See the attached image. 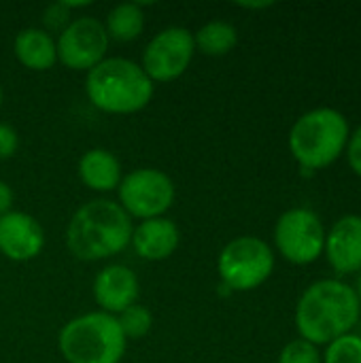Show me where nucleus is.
Wrapping results in <instances>:
<instances>
[{
	"mask_svg": "<svg viewBox=\"0 0 361 363\" xmlns=\"http://www.w3.org/2000/svg\"><path fill=\"white\" fill-rule=\"evenodd\" d=\"M360 298L340 281L323 279L313 283L296 308V325L302 340L330 345L360 323Z\"/></svg>",
	"mask_w": 361,
	"mask_h": 363,
	"instance_id": "f257e3e1",
	"label": "nucleus"
},
{
	"mask_svg": "<svg viewBox=\"0 0 361 363\" xmlns=\"http://www.w3.org/2000/svg\"><path fill=\"white\" fill-rule=\"evenodd\" d=\"M132 219L113 200H91L70 219L66 245L77 259L98 262L123 251L132 240Z\"/></svg>",
	"mask_w": 361,
	"mask_h": 363,
	"instance_id": "f03ea898",
	"label": "nucleus"
},
{
	"mask_svg": "<svg viewBox=\"0 0 361 363\" xmlns=\"http://www.w3.org/2000/svg\"><path fill=\"white\" fill-rule=\"evenodd\" d=\"M85 94L89 102L111 115L143 111L153 96V81L143 66L126 57H104L87 72Z\"/></svg>",
	"mask_w": 361,
	"mask_h": 363,
	"instance_id": "7ed1b4c3",
	"label": "nucleus"
},
{
	"mask_svg": "<svg viewBox=\"0 0 361 363\" xmlns=\"http://www.w3.org/2000/svg\"><path fill=\"white\" fill-rule=\"evenodd\" d=\"M126 336L109 313H87L68 321L57 338L68 363H119L126 355Z\"/></svg>",
	"mask_w": 361,
	"mask_h": 363,
	"instance_id": "20e7f679",
	"label": "nucleus"
},
{
	"mask_svg": "<svg viewBox=\"0 0 361 363\" xmlns=\"http://www.w3.org/2000/svg\"><path fill=\"white\" fill-rule=\"evenodd\" d=\"M349 143V123L334 108H315L304 113L289 132L291 155L304 168H326L340 157Z\"/></svg>",
	"mask_w": 361,
	"mask_h": 363,
	"instance_id": "39448f33",
	"label": "nucleus"
},
{
	"mask_svg": "<svg viewBox=\"0 0 361 363\" xmlns=\"http://www.w3.org/2000/svg\"><path fill=\"white\" fill-rule=\"evenodd\" d=\"M217 270L226 287L234 291H251L272 274L274 255L262 238L240 236L223 247L217 259Z\"/></svg>",
	"mask_w": 361,
	"mask_h": 363,
	"instance_id": "423d86ee",
	"label": "nucleus"
},
{
	"mask_svg": "<svg viewBox=\"0 0 361 363\" xmlns=\"http://www.w3.org/2000/svg\"><path fill=\"white\" fill-rule=\"evenodd\" d=\"M119 206L143 221L162 217L174 202L172 179L155 168H140L126 174L119 183Z\"/></svg>",
	"mask_w": 361,
	"mask_h": 363,
	"instance_id": "0eeeda50",
	"label": "nucleus"
},
{
	"mask_svg": "<svg viewBox=\"0 0 361 363\" xmlns=\"http://www.w3.org/2000/svg\"><path fill=\"white\" fill-rule=\"evenodd\" d=\"M274 242L281 255L294 264L315 262L326 247L321 219L311 208H291L283 213L274 228Z\"/></svg>",
	"mask_w": 361,
	"mask_h": 363,
	"instance_id": "6e6552de",
	"label": "nucleus"
},
{
	"mask_svg": "<svg viewBox=\"0 0 361 363\" xmlns=\"http://www.w3.org/2000/svg\"><path fill=\"white\" fill-rule=\"evenodd\" d=\"M194 53V34L185 28L172 26L151 38L143 53V70L153 83L174 81L189 68Z\"/></svg>",
	"mask_w": 361,
	"mask_h": 363,
	"instance_id": "1a4fd4ad",
	"label": "nucleus"
},
{
	"mask_svg": "<svg viewBox=\"0 0 361 363\" xmlns=\"http://www.w3.org/2000/svg\"><path fill=\"white\" fill-rule=\"evenodd\" d=\"M57 60L70 70H91L104 60L109 34L96 17H79L64 26L55 43Z\"/></svg>",
	"mask_w": 361,
	"mask_h": 363,
	"instance_id": "9d476101",
	"label": "nucleus"
},
{
	"mask_svg": "<svg viewBox=\"0 0 361 363\" xmlns=\"http://www.w3.org/2000/svg\"><path fill=\"white\" fill-rule=\"evenodd\" d=\"M45 232L40 223L19 211H9L0 217V253L13 262H30L40 255Z\"/></svg>",
	"mask_w": 361,
	"mask_h": 363,
	"instance_id": "9b49d317",
	"label": "nucleus"
},
{
	"mask_svg": "<svg viewBox=\"0 0 361 363\" xmlns=\"http://www.w3.org/2000/svg\"><path fill=\"white\" fill-rule=\"evenodd\" d=\"M138 291H140V285H138L136 274L128 266H121V264L100 270L94 281V298L98 306L102 308V313H109V315L113 313L119 315L132 304H136Z\"/></svg>",
	"mask_w": 361,
	"mask_h": 363,
	"instance_id": "f8f14e48",
	"label": "nucleus"
},
{
	"mask_svg": "<svg viewBox=\"0 0 361 363\" xmlns=\"http://www.w3.org/2000/svg\"><path fill=\"white\" fill-rule=\"evenodd\" d=\"M326 253L334 270L343 274L361 270V217L347 215L326 234Z\"/></svg>",
	"mask_w": 361,
	"mask_h": 363,
	"instance_id": "ddd939ff",
	"label": "nucleus"
},
{
	"mask_svg": "<svg viewBox=\"0 0 361 363\" xmlns=\"http://www.w3.org/2000/svg\"><path fill=\"white\" fill-rule=\"evenodd\" d=\"M181 234L174 221L166 217H155L143 221L136 230H132V247L138 257L147 262H162L170 257L179 247Z\"/></svg>",
	"mask_w": 361,
	"mask_h": 363,
	"instance_id": "4468645a",
	"label": "nucleus"
},
{
	"mask_svg": "<svg viewBox=\"0 0 361 363\" xmlns=\"http://www.w3.org/2000/svg\"><path fill=\"white\" fill-rule=\"evenodd\" d=\"M15 57L30 70H49L57 62V47L49 32L40 28H26L15 36Z\"/></svg>",
	"mask_w": 361,
	"mask_h": 363,
	"instance_id": "2eb2a0df",
	"label": "nucleus"
},
{
	"mask_svg": "<svg viewBox=\"0 0 361 363\" xmlns=\"http://www.w3.org/2000/svg\"><path fill=\"white\" fill-rule=\"evenodd\" d=\"M79 177L94 191H113L121 183V164L106 149H89L79 160Z\"/></svg>",
	"mask_w": 361,
	"mask_h": 363,
	"instance_id": "dca6fc26",
	"label": "nucleus"
},
{
	"mask_svg": "<svg viewBox=\"0 0 361 363\" xmlns=\"http://www.w3.org/2000/svg\"><path fill=\"white\" fill-rule=\"evenodd\" d=\"M104 28H106L109 38H115L121 43L138 38L145 28V15L140 11V4L123 2V4L113 6L106 15Z\"/></svg>",
	"mask_w": 361,
	"mask_h": 363,
	"instance_id": "f3484780",
	"label": "nucleus"
},
{
	"mask_svg": "<svg viewBox=\"0 0 361 363\" xmlns=\"http://www.w3.org/2000/svg\"><path fill=\"white\" fill-rule=\"evenodd\" d=\"M238 43V32L228 21H209L194 34V45L206 55H226Z\"/></svg>",
	"mask_w": 361,
	"mask_h": 363,
	"instance_id": "a211bd4d",
	"label": "nucleus"
},
{
	"mask_svg": "<svg viewBox=\"0 0 361 363\" xmlns=\"http://www.w3.org/2000/svg\"><path fill=\"white\" fill-rule=\"evenodd\" d=\"M117 323H119L126 340L128 338H143V336H147L151 332L153 317H151V313L145 306L132 304L130 308H126L123 313H119Z\"/></svg>",
	"mask_w": 361,
	"mask_h": 363,
	"instance_id": "6ab92c4d",
	"label": "nucleus"
},
{
	"mask_svg": "<svg viewBox=\"0 0 361 363\" xmlns=\"http://www.w3.org/2000/svg\"><path fill=\"white\" fill-rule=\"evenodd\" d=\"M326 363H361V338L345 334L328 345Z\"/></svg>",
	"mask_w": 361,
	"mask_h": 363,
	"instance_id": "aec40b11",
	"label": "nucleus"
},
{
	"mask_svg": "<svg viewBox=\"0 0 361 363\" xmlns=\"http://www.w3.org/2000/svg\"><path fill=\"white\" fill-rule=\"evenodd\" d=\"M279 363H321V355L309 340H291L281 351Z\"/></svg>",
	"mask_w": 361,
	"mask_h": 363,
	"instance_id": "412c9836",
	"label": "nucleus"
},
{
	"mask_svg": "<svg viewBox=\"0 0 361 363\" xmlns=\"http://www.w3.org/2000/svg\"><path fill=\"white\" fill-rule=\"evenodd\" d=\"M19 147V136L17 132L6 125V123H0V160H9L13 157V153L17 151Z\"/></svg>",
	"mask_w": 361,
	"mask_h": 363,
	"instance_id": "4be33fe9",
	"label": "nucleus"
},
{
	"mask_svg": "<svg viewBox=\"0 0 361 363\" xmlns=\"http://www.w3.org/2000/svg\"><path fill=\"white\" fill-rule=\"evenodd\" d=\"M347 155H349L351 168L361 177V125L353 132L351 140L347 143Z\"/></svg>",
	"mask_w": 361,
	"mask_h": 363,
	"instance_id": "5701e85b",
	"label": "nucleus"
},
{
	"mask_svg": "<svg viewBox=\"0 0 361 363\" xmlns=\"http://www.w3.org/2000/svg\"><path fill=\"white\" fill-rule=\"evenodd\" d=\"M11 204H13V191L4 181H0V217L11 211Z\"/></svg>",
	"mask_w": 361,
	"mask_h": 363,
	"instance_id": "b1692460",
	"label": "nucleus"
},
{
	"mask_svg": "<svg viewBox=\"0 0 361 363\" xmlns=\"http://www.w3.org/2000/svg\"><path fill=\"white\" fill-rule=\"evenodd\" d=\"M238 6H245V9H264V6H270V2H238Z\"/></svg>",
	"mask_w": 361,
	"mask_h": 363,
	"instance_id": "393cba45",
	"label": "nucleus"
},
{
	"mask_svg": "<svg viewBox=\"0 0 361 363\" xmlns=\"http://www.w3.org/2000/svg\"><path fill=\"white\" fill-rule=\"evenodd\" d=\"M355 294H357V298H360V302H361V272H360V279H357V291H355Z\"/></svg>",
	"mask_w": 361,
	"mask_h": 363,
	"instance_id": "a878e982",
	"label": "nucleus"
},
{
	"mask_svg": "<svg viewBox=\"0 0 361 363\" xmlns=\"http://www.w3.org/2000/svg\"><path fill=\"white\" fill-rule=\"evenodd\" d=\"M0 106H2V87H0Z\"/></svg>",
	"mask_w": 361,
	"mask_h": 363,
	"instance_id": "bb28decb",
	"label": "nucleus"
},
{
	"mask_svg": "<svg viewBox=\"0 0 361 363\" xmlns=\"http://www.w3.org/2000/svg\"><path fill=\"white\" fill-rule=\"evenodd\" d=\"M360 338H361V323H360Z\"/></svg>",
	"mask_w": 361,
	"mask_h": 363,
	"instance_id": "cd10ccee",
	"label": "nucleus"
}]
</instances>
